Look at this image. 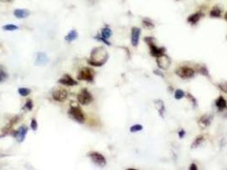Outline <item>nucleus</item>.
Listing matches in <instances>:
<instances>
[{
  "mask_svg": "<svg viewBox=\"0 0 227 170\" xmlns=\"http://www.w3.org/2000/svg\"><path fill=\"white\" fill-rule=\"evenodd\" d=\"M68 115L72 119H74L76 122L83 123L85 122V115L83 113V111L80 109V107L77 105L76 103H72L70 106V109L68 111Z\"/></svg>",
  "mask_w": 227,
  "mask_h": 170,
  "instance_id": "obj_2",
  "label": "nucleus"
},
{
  "mask_svg": "<svg viewBox=\"0 0 227 170\" xmlns=\"http://www.w3.org/2000/svg\"><path fill=\"white\" fill-rule=\"evenodd\" d=\"M0 1L5 2V3H10V2H12V0H0Z\"/></svg>",
  "mask_w": 227,
  "mask_h": 170,
  "instance_id": "obj_38",
  "label": "nucleus"
},
{
  "mask_svg": "<svg viewBox=\"0 0 227 170\" xmlns=\"http://www.w3.org/2000/svg\"><path fill=\"white\" fill-rule=\"evenodd\" d=\"M225 20L227 21V12L225 13Z\"/></svg>",
  "mask_w": 227,
  "mask_h": 170,
  "instance_id": "obj_39",
  "label": "nucleus"
},
{
  "mask_svg": "<svg viewBox=\"0 0 227 170\" xmlns=\"http://www.w3.org/2000/svg\"><path fill=\"white\" fill-rule=\"evenodd\" d=\"M156 103L158 111H159V112H160V115L163 117V113H164V111H165V106H164L163 102H162V100H156Z\"/></svg>",
  "mask_w": 227,
  "mask_h": 170,
  "instance_id": "obj_21",
  "label": "nucleus"
},
{
  "mask_svg": "<svg viewBox=\"0 0 227 170\" xmlns=\"http://www.w3.org/2000/svg\"><path fill=\"white\" fill-rule=\"evenodd\" d=\"M19 29V27L17 26L14 24H7L3 26V30L8 31V32H12V31H16Z\"/></svg>",
  "mask_w": 227,
  "mask_h": 170,
  "instance_id": "obj_23",
  "label": "nucleus"
},
{
  "mask_svg": "<svg viewBox=\"0 0 227 170\" xmlns=\"http://www.w3.org/2000/svg\"><path fill=\"white\" fill-rule=\"evenodd\" d=\"M200 71L199 72H201V73H202L203 75H205V76H208V72H207V69L205 67V66H202V67H201L200 68Z\"/></svg>",
  "mask_w": 227,
  "mask_h": 170,
  "instance_id": "obj_33",
  "label": "nucleus"
},
{
  "mask_svg": "<svg viewBox=\"0 0 227 170\" xmlns=\"http://www.w3.org/2000/svg\"><path fill=\"white\" fill-rule=\"evenodd\" d=\"M221 10L217 7V6H215V7H213L211 11H210V16L211 17H214V18H219L220 15H221Z\"/></svg>",
  "mask_w": 227,
  "mask_h": 170,
  "instance_id": "obj_20",
  "label": "nucleus"
},
{
  "mask_svg": "<svg viewBox=\"0 0 227 170\" xmlns=\"http://www.w3.org/2000/svg\"><path fill=\"white\" fill-rule=\"evenodd\" d=\"M25 108L27 109V110H28V111L33 110V101H32V100H28L27 102H26Z\"/></svg>",
  "mask_w": 227,
  "mask_h": 170,
  "instance_id": "obj_29",
  "label": "nucleus"
},
{
  "mask_svg": "<svg viewBox=\"0 0 227 170\" xmlns=\"http://www.w3.org/2000/svg\"><path fill=\"white\" fill-rule=\"evenodd\" d=\"M202 12H197V13H195V14H193V15H190L189 17H188V22H190V23H191V24H196L197 23L199 20L202 18Z\"/></svg>",
  "mask_w": 227,
  "mask_h": 170,
  "instance_id": "obj_17",
  "label": "nucleus"
},
{
  "mask_svg": "<svg viewBox=\"0 0 227 170\" xmlns=\"http://www.w3.org/2000/svg\"><path fill=\"white\" fill-rule=\"evenodd\" d=\"M77 38H78V32H76V30H71L65 37V40L71 43L77 39Z\"/></svg>",
  "mask_w": 227,
  "mask_h": 170,
  "instance_id": "obj_18",
  "label": "nucleus"
},
{
  "mask_svg": "<svg viewBox=\"0 0 227 170\" xmlns=\"http://www.w3.org/2000/svg\"><path fill=\"white\" fill-rule=\"evenodd\" d=\"M141 30L138 27H132L131 28V44L134 47H137L138 44V41H139V37H140Z\"/></svg>",
  "mask_w": 227,
  "mask_h": 170,
  "instance_id": "obj_12",
  "label": "nucleus"
},
{
  "mask_svg": "<svg viewBox=\"0 0 227 170\" xmlns=\"http://www.w3.org/2000/svg\"><path fill=\"white\" fill-rule=\"evenodd\" d=\"M154 40V38L151 37H147L144 38V41L146 42L147 44H149L150 48V54L155 57H158L160 55H162L164 54V52L166 51L165 48L163 47H157L154 44V43L152 41Z\"/></svg>",
  "mask_w": 227,
  "mask_h": 170,
  "instance_id": "obj_4",
  "label": "nucleus"
},
{
  "mask_svg": "<svg viewBox=\"0 0 227 170\" xmlns=\"http://www.w3.org/2000/svg\"><path fill=\"white\" fill-rule=\"evenodd\" d=\"M204 140V138H203V136L201 135V136H198L197 139L195 140V141L193 142V144H192L191 147L192 148H197V146H199V145L202 144V142Z\"/></svg>",
  "mask_w": 227,
  "mask_h": 170,
  "instance_id": "obj_24",
  "label": "nucleus"
},
{
  "mask_svg": "<svg viewBox=\"0 0 227 170\" xmlns=\"http://www.w3.org/2000/svg\"><path fill=\"white\" fill-rule=\"evenodd\" d=\"M215 105H216V107H217L219 111L225 110L227 106L226 100L224 99V97L219 96L217 100H216V101H215Z\"/></svg>",
  "mask_w": 227,
  "mask_h": 170,
  "instance_id": "obj_16",
  "label": "nucleus"
},
{
  "mask_svg": "<svg viewBox=\"0 0 227 170\" xmlns=\"http://www.w3.org/2000/svg\"><path fill=\"white\" fill-rule=\"evenodd\" d=\"M213 117L210 115H203L199 120V125L201 126L202 129H206L210 125L212 122Z\"/></svg>",
  "mask_w": 227,
  "mask_h": 170,
  "instance_id": "obj_14",
  "label": "nucleus"
},
{
  "mask_svg": "<svg viewBox=\"0 0 227 170\" xmlns=\"http://www.w3.org/2000/svg\"><path fill=\"white\" fill-rule=\"evenodd\" d=\"M77 100L80 105H87L91 103V101L93 100V97L91 95V93L88 91V90L83 89L80 90V92L77 96Z\"/></svg>",
  "mask_w": 227,
  "mask_h": 170,
  "instance_id": "obj_5",
  "label": "nucleus"
},
{
  "mask_svg": "<svg viewBox=\"0 0 227 170\" xmlns=\"http://www.w3.org/2000/svg\"><path fill=\"white\" fill-rule=\"evenodd\" d=\"M95 38H96V39H98V40H99V41H102V43H105V44H106L107 45H110V43H109V41L107 40V39H105V38H102V36L97 35V36H96V37H95Z\"/></svg>",
  "mask_w": 227,
  "mask_h": 170,
  "instance_id": "obj_32",
  "label": "nucleus"
},
{
  "mask_svg": "<svg viewBox=\"0 0 227 170\" xmlns=\"http://www.w3.org/2000/svg\"><path fill=\"white\" fill-rule=\"evenodd\" d=\"M219 88L222 90L224 93L227 94V82H224V83H219Z\"/></svg>",
  "mask_w": 227,
  "mask_h": 170,
  "instance_id": "obj_30",
  "label": "nucleus"
},
{
  "mask_svg": "<svg viewBox=\"0 0 227 170\" xmlns=\"http://www.w3.org/2000/svg\"><path fill=\"white\" fill-rule=\"evenodd\" d=\"M58 83H61V84L65 85V86H76V85L78 84L77 81L74 80L68 74H65V75L62 76V77L58 80Z\"/></svg>",
  "mask_w": 227,
  "mask_h": 170,
  "instance_id": "obj_11",
  "label": "nucleus"
},
{
  "mask_svg": "<svg viewBox=\"0 0 227 170\" xmlns=\"http://www.w3.org/2000/svg\"><path fill=\"white\" fill-rule=\"evenodd\" d=\"M68 97V91L64 89H57L52 93V98L53 100L58 102H63L65 101Z\"/></svg>",
  "mask_w": 227,
  "mask_h": 170,
  "instance_id": "obj_9",
  "label": "nucleus"
},
{
  "mask_svg": "<svg viewBox=\"0 0 227 170\" xmlns=\"http://www.w3.org/2000/svg\"><path fill=\"white\" fill-rule=\"evenodd\" d=\"M185 96V94L184 92L182 90H177L175 91V94H174V97L176 100H181L182 98H184Z\"/></svg>",
  "mask_w": 227,
  "mask_h": 170,
  "instance_id": "obj_26",
  "label": "nucleus"
},
{
  "mask_svg": "<svg viewBox=\"0 0 227 170\" xmlns=\"http://www.w3.org/2000/svg\"><path fill=\"white\" fill-rule=\"evenodd\" d=\"M184 135H185V132H184V130H180V131L178 132V136H179V138H183Z\"/></svg>",
  "mask_w": 227,
  "mask_h": 170,
  "instance_id": "obj_34",
  "label": "nucleus"
},
{
  "mask_svg": "<svg viewBox=\"0 0 227 170\" xmlns=\"http://www.w3.org/2000/svg\"><path fill=\"white\" fill-rule=\"evenodd\" d=\"M101 36L103 38H105V39H109V38L112 36L111 29H110L109 26H105L104 28H102V29Z\"/></svg>",
  "mask_w": 227,
  "mask_h": 170,
  "instance_id": "obj_19",
  "label": "nucleus"
},
{
  "mask_svg": "<svg viewBox=\"0 0 227 170\" xmlns=\"http://www.w3.org/2000/svg\"><path fill=\"white\" fill-rule=\"evenodd\" d=\"M141 130H143V126L141 124H135L130 128V131L131 133H136V132L141 131Z\"/></svg>",
  "mask_w": 227,
  "mask_h": 170,
  "instance_id": "obj_28",
  "label": "nucleus"
},
{
  "mask_svg": "<svg viewBox=\"0 0 227 170\" xmlns=\"http://www.w3.org/2000/svg\"><path fill=\"white\" fill-rule=\"evenodd\" d=\"M47 62H48V57H47V55H46V53H44V52H39V53H37L35 60L36 65H46Z\"/></svg>",
  "mask_w": 227,
  "mask_h": 170,
  "instance_id": "obj_13",
  "label": "nucleus"
},
{
  "mask_svg": "<svg viewBox=\"0 0 227 170\" xmlns=\"http://www.w3.org/2000/svg\"><path fill=\"white\" fill-rule=\"evenodd\" d=\"M154 72H155V74H156V75L161 76V77H164V75H163V74H162V73H161V72H160V71H159V72H157V71H156V70H155V71H154Z\"/></svg>",
  "mask_w": 227,
  "mask_h": 170,
  "instance_id": "obj_37",
  "label": "nucleus"
},
{
  "mask_svg": "<svg viewBox=\"0 0 227 170\" xmlns=\"http://www.w3.org/2000/svg\"><path fill=\"white\" fill-rule=\"evenodd\" d=\"M31 128L33 131H36L38 129V123H37L35 118H33L32 121H31Z\"/></svg>",
  "mask_w": 227,
  "mask_h": 170,
  "instance_id": "obj_31",
  "label": "nucleus"
},
{
  "mask_svg": "<svg viewBox=\"0 0 227 170\" xmlns=\"http://www.w3.org/2000/svg\"><path fill=\"white\" fill-rule=\"evenodd\" d=\"M109 59V54L103 47H96L91 50L90 59L87 62L94 66H102L107 62Z\"/></svg>",
  "mask_w": 227,
  "mask_h": 170,
  "instance_id": "obj_1",
  "label": "nucleus"
},
{
  "mask_svg": "<svg viewBox=\"0 0 227 170\" xmlns=\"http://www.w3.org/2000/svg\"><path fill=\"white\" fill-rule=\"evenodd\" d=\"M94 76H95V71L93 69H91L90 67H84L80 70L77 78L79 80L92 82L94 80Z\"/></svg>",
  "mask_w": 227,
  "mask_h": 170,
  "instance_id": "obj_3",
  "label": "nucleus"
},
{
  "mask_svg": "<svg viewBox=\"0 0 227 170\" xmlns=\"http://www.w3.org/2000/svg\"><path fill=\"white\" fill-rule=\"evenodd\" d=\"M188 97H189V98H191V100L192 102H193V103H194L195 105L197 104V102H196V100H195V98H194V97H192L191 95H190V94L188 95Z\"/></svg>",
  "mask_w": 227,
  "mask_h": 170,
  "instance_id": "obj_36",
  "label": "nucleus"
},
{
  "mask_svg": "<svg viewBox=\"0 0 227 170\" xmlns=\"http://www.w3.org/2000/svg\"><path fill=\"white\" fill-rule=\"evenodd\" d=\"M18 93L21 96H27L31 94V90L28 88H19L18 89Z\"/></svg>",
  "mask_w": 227,
  "mask_h": 170,
  "instance_id": "obj_22",
  "label": "nucleus"
},
{
  "mask_svg": "<svg viewBox=\"0 0 227 170\" xmlns=\"http://www.w3.org/2000/svg\"><path fill=\"white\" fill-rule=\"evenodd\" d=\"M27 131H28L27 127H26L24 125L20 126V128L18 129V130L13 132L14 134H12V135L17 139L18 142H23L24 140H25L26 135L27 134Z\"/></svg>",
  "mask_w": 227,
  "mask_h": 170,
  "instance_id": "obj_10",
  "label": "nucleus"
},
{
  "mask_svg": "<svg viewBox=\"0 0 227 170\" xmlns=\"http://www.w3.org/2000/svg\"><path fill=\"white\" fill-rule=\"evenodd\" d=\"M176 74L183 79L191 78L195 75V71L189 66H180L175 71Z\"/></svg>",
  "mask_w": 227,
  "mask_h": 170,
  "instance_id": "obj_6",
  "label": "nucleus"
},
{
  "mask_svg": "<svg viewBox=\"0 0 227 170\" xmlns=\"http://www.w3.org/2000/svg\"><path fill=\"white\" fill-rule=\"evenodd\" d=\"M143 26L149 28V29L154 28V26H155V25L153 24V22L150 19H148V18H145V19L143 20Z\"/></svg>",
  "mask_w": 227,
  "mask_h": 170,
  "instance_id": "obj_25",
  "label": "nucleus"
},
{
  "mask_svg": "<svg viewBox=\"0 0 227 170\" xmlns=\"http://www.w3.org/2000/svg\"><path fill=\"white\" fill-rule=\"evenodd\" d=\"M156 62L158 66L162 70H167L171 65V59L166 55H162L156 57Z\"/></svg>",
  "mask_w": 227,
  "mask_h": 170,
  "instance_id": "obj_8",
  "label": "nucleus"
},
{
  "mask_svg": "<svg viewBox=\"0 0 227 170\" xmlns=\"http://www.w3.org/2000/svg\"><path fill=\"white\" fill-rule=\"evenodd\" d=\"M30 15V11L26 9H16L14 11V15L18 19H25Z\"/></svg>",
  "mask_w": 227,
  "mask_h": 170,
  "instance_id": "obj_15",
  "label": "nucleus"
},
{
  "mask_svg": "<svg viewBox=\"0 0 227 170\" xmlns=\"http://www.w3.org/2000/svg\"><path fill=\"white\" fill-rule=\"evenodd\" d=\"M7 78H8V74L5 72V70H3V69L0 67V83L5 82Z\"/></svg>",
  "mask_w": 227,
  "mask_h": 170,
  "instance_id": "obj_27",
  "label": "nucleus"
},
{
  "mask_svg": "<svg viewBox=\"0 0 227 170\" xmlns=\"http://www.w3.org/2000/svg\"><path fill=\"white\" fill-rule=\"evenodd\" d=\"M190 169L191 170H197V167L196 164H194V163H192L191 167H190Z\"/></svg>",
  "mask_w": 227,
  "mask_h": 170,
  "instance_id": "obj_35",
  "label": "nucleus"
},
{
  "mask_svg": "<svg viewBox=\"0 0 227 170\" xmlns=\"http://www.w3.org/2000/svg\"><path fill=\"white\" fill-rule=\"evenodd\" d=\"M89 156L92 161V162L95 163L96 166H98L100 168H103V167L106 166V159L101 153H99V152H91L89 154Z\"/></svg>",
  "mask_w": 227,
  "mask_h": 170,
  "instance_id": "obj_7",
  "label": "nucleus"
}]
</instances>
